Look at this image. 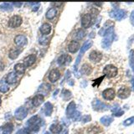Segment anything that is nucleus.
<instances>
[{
	"label": "nucleus",
	"instance_id": "obj_40",
	"mask_svg": "<svg viewBox=\"0 0 134 134\" xmlns=\"http://www.w3.org/2000/svg\"><path fill=\"white\" fill-rule=\"evenodd\" d=\"M91 116H89V115H86V116H84L82 117V119H81V120H82L83 122H87L91 121Z\"/></svg>",
	"mask_w": 134,
	"mask_h": 134
},
{
	"label": "nucleus",
	"instance_id": "obj_33",
	"mask_svg": "<svg viewBox=\"0 0 134 134\" xmlns=\"http://www.w3.org/2000/svg\"><path fill=\"white\" fill-rule=\"evenodd\" d=\"M132 123H134V116L132 117H129V118L126 119L125 121L123 122V125L125 127H128V126L132 125Z\"/></svg>",
	"mask_w": 134,
	"mask_h": 134
},
{
	"label": "nucleus",
	"instance_id": "obj_2",
	"mask_svg": "<svg viewBox=\"0 0 134 134\" xmlns=\"http://www.w3.org/2000/svg\"><path fill=\"white\" fill-rule=\"evenodd\" d=\"M118 70L116 66H114L113 65H107L104 68L103 70V74L104 75L106 76L108 78H113L117 75Z\"/></svg>",
	"mask_w": 134,
	"mask_h": 134
},
{
	"label": "nucleus",
	"instance_id": "obj_36",
	"mask_svg": "<svg viewBox=\"0 0 134 134\" xmlns=\"http://www.w3.org/2000/svg\"><path fill=\"white\" fill-rule=\"evenodd\" d=\"M71 118L74 121H79L81 119V113L79 111H75L74 114L71 116Z\"/></svg>",
	"mask_w": 134,
	"mask_h": 134
},
{
	"label": "nucleus",
	"instance_id": "obj_13",
	"mask_svg": "<svg viewBox=\"0 0 134 134\" xmlns=\"http://www.w3.org/2000/svg\"><path fill=\"white\" fill-rule=\"evenodd\" d=\"M27 114H28V111H27L26 108L20 107L15 111V117L18 120H22L27 116Z\"/></svg>",
	"mask_w": 134,
	"mask_h": 134
},
{
	"label": "nucleus",
	"instance_id": "obj_5",
	"mask_svg": "<svg viewBox=\"0 0 134 134\" xmlns=\"http://www.w3.org/2000/svg\"><path fill=\"white\" fill-rule=\"evenodd\" d=\"M92 24V17L90 13H86L81 18V26L85 29L89 28Z\"/></svg>",
	"mask_w": 134,
	"mask_h": 134
},
{
	"label": "nucleus",
	"instance_id": "obj_18",
	"mask_svg": "<svg viewBox=\"0 0 134 134\" xmlns=\"http://www.w3.org/2000/svg\"><path fill=\"white\" fill-rule=\"evenodd\" d=\"M44 102V95H36L32 99V104L34 106H39Z\"/></svg>",
	"mask_w": 134,
	"mask_h": 134
},
{
	"label": "nucleus",
	"instance_id": "obj_28",
	"mask_svg": "<svg viewBox=\"0 0 134 134\" xmlns=\"http://www.w3.org/2000/svg\"><path fill=\"white\" fill-rule=\"evenodd\" d=\"M9 87L8 86L7 82L4 80L0 81V92L2 93H6L9 91Z\"/></svg>",
	"mask_w": 134,
	"mask_h": 134
},
{
	"label": "nucleus",
	"instance_id": "obj_7",
	"mask_svg": "<svg viewBox=\"0 0 134 134\" xmlns=\"http://www.w3.org/2000/svg\"><path fill=\"white\" fill-rule=\"evenodd\" d=\"M115 95H116V92H115V90L112 88L106 89L105 91H103V92H102L103 98L106 100H108V101L113 100Z\"/></svg>",
	"mask_w": 134,
	"mask_h": 134
},
{
	"label": "nucleus",
	"instance_id": "obj_42",
	"mask_svg": "<svg viewBox=\"0 0 134 134\" xmlns=\"http://www.w3.org/2000/svg\"><path fill=\"white\" fill-rule=\"evenodd\" d=\"M48 42H49L48 39L47 38H45V37L41 38L40 40V43L41 44V45H46V44H48Z\"/></svg>",
	"mask_w": 134,
	"mask_h": 134
},
{
	"label": "nucleus",
	"instance_id": "obj_12",
	"mask_svg": "<svg viewBox=\"0 0 134 134\" xmlns=\"http://www.w3.org/2000/svg\"><path fill=\"white\" fill-rule=\"evenodd\" d=\"M61 77V73L58 70H52L50 72V75H49V80H50V82L54 83L57 81Z\"/></svg>",
	"mask_w": 134,
	"mask_h": 134
},
{
	"label": "nucleus",
	"instance_id": "obj_41",
	"mask_svg": "<svg viewBox=\"0 0 134 134\" xmlns=\"http://www.w3.org/2000/svg\"><path fill=\"white\" fill-rule=\"evenodd\" d=\"M123 113H124V111H122V110H119L118 111H117L116 112H114V116L115 117H121V116H122V115H123Z\"/></svg>",
	"mask_w": 134,
	"mask_h": 134
},
{
	"label": "nucleus",
	"instance_id": "obj_30",
	"mask_svg": "<svg viewBox=\"0 0 134 134\" xmlns=\"http://www.w3.org/2000/svg\"><path fill=\"white\" fill-rule=\"evenodd\" d=\"M53 111V106L50 102H46L45 105V113L46 116H50Z\"/></svg>",
	"mask_w": 134,
	"mask_h": 134
},
{
	"label": "nucleus",
	"instance_id": "obj_45",
	"mask_svg": "<svg viewBox=\"0 0 134 134\" xmlns=\"http://www.w3.org/2000/svg\"><path fill=\"white\" fill-rule=\"evenodd\" d=\"M131 83H132V90L134 91V78H132V81H131Z\"/></svg>",
	"mask_w": 134,
	"mask_h": 134
},
{
	"label": "nucleus",
	"instance_id": "obj_38",
	"mask_svg": "<svg viewBox=\"0 0 134 134\" xmlns=\"http://www.w3.org/2000/svg\"><path fill=\"white\" fill-rule=\"evenodd\" d=\"M104 76H105V75H104ZM104 76H102V77L98 78L97 80H95V82H94V84H93V86H99L100 83L102 82V80L104 79Z\"/></svg>",
	"mask_w": 134,
	"mask_h": 134
},
{
	"label": "nucleus",
	"instance_id": "obj_46",
	"mask_svg": "<svg viewBox=\"0 0 134 134\" xmlns=\"http://www.w3.org/2000/svg\"><path fill=\"white\" fill-rule=\"evenodd\" d=\"M53 4L54 5H56V6H61L62 4H61V3H54Z\"/></svg>",
	"mask_w": 134,
	"mask_h": 134
},
{
	"label": "nucleus",
	"instance_id": "obj_8",
	"mask_svg": "<svg viewBox=\"0 0 134 134\" xmlns=\"http://www.w3.org/2000/svg\"><path fill=\"white\" fill-rule=\"evenodd\" d=\"M131 94V90L128 87L123 86L121 89H119V91H117V97L121 99H126Z\"/></svg>",
	"mask_w": 134,
	"mask_h": 134
},
{
	"label": "nucleus",
	"instance_id": "obj_35",
	"mask_svg": "<svg viewBox=\"0 0 134 134\" xmlns=\"http://www.w3.org/2000/svg\"><path fill=\"white\" fill-rule=\"evenodd\" d=\"M101 130L99 127H91V128L88 130V132L90 134H95V133H97V132H101Z\"/></svg>",
	"mask_w": 134,
	"mask_h": 134
},
{
	"label": "nucleus",
	"instance_id": "obj_20",
	"mask_svg": "<svg viewBox=\"0 0 134 134\" xmlns=\"http://www.w3.org/2000/svg\"><path fill=\"white\" fill-rule=\"evenodd\" d=\"M75 111V103L74 102H71L67 106L66 109V114L69 117H71V116Z\"/></svg>",
	"mask_w": 134,
	"mask_h": 134
},
{
	"label": "nucleus",
	"instance_id": "obj_21",
	"mask_svg": "<svg viewBox=\"0 0 134 134\" xmlns=\"http://www.w3.org/2000/svg\"><path fill=\"white\" fill-rule=\"evenodd\" d=\"M56 14H57V10L54 9V8H51V9H50L47 11L45 16H46V18H47V20H51L55 17Z\"/></svg>",
	"mask_w": 134,
	"mask_h": 134
},
{
	"label": "nucleus",
	"instance_id": "obj_27",
	"mask_svg": "<svg viewBox=\"0 0 134 134\" xmlns=\"http://www.w3.org/2000/svg\"><path fill=\"white\" fill-rule=\"evenodd\" d=\"M20 52H21V50H18V49H12V50L9 51V58L12 60L16 59L18 55H20Z\"/></svg>",
	"mask_w": 134,
	"mask_h": 134
},
{
	"label": "nucleus",
	"instance_id": "obj_11",
	"mask_svg": "<svg viewBox=\"0 0 134 134\" xmlns=\"http://www.w3.org/2000/svg\"><path fill=\"white\" fill-rule=\"evenodd\" d=\"M71 57H70L69 54H62V55H61L58 58V60H57V62H58L59 65H68L70 64V62H71Z\"/></svg>",
	"mask_w": 134,
	"mask_h": 134
},
{
	"label": "nucleus",
	"instance_id": "obj_47",
	"mask_svg": "<svg viewBox=\"0 0 134 134\" xmlns=\"http://www.w3.org/2000/svg\"><path fill=\"white\" fill-rule=\"evenodd\" d=\"M95 5H99V6H102V3H95Z\"/></svg>",
	"mask_w": 134,
	"mask_h": 134
},
{
	"label": "nucleus",
	"instance_id": "obj_29",
	"mask_svg": "<svg viewBox=\"0 0 134 134\" xmlns=\"http://www.w3.org/2000/svg\"><path fill=\"white\" fill-rule=\"evenodd\" d=\"M50 130L53 133H59L62 131V126L60 124H52L50 127Z\"/></svg>",
	"mask_w": 134,
	"mask_h": 134
},
{
	"label": "nucleus",
	"instance_id": "obj_39",
	"mask_svg": "<svg viewBox=\"0 0 134 134\" xmlns=\"http://www.w3.org/2000/svg\"><path fill=\"white\" fill-rule=\"evenodd\" d=\"M99 13V11H98L97 9H92L91 11V13H90V14H91V17H97V15Z\"/></svg>",
	"mask_w": 134,
	"mask_h": 134
},
{
	"label": "nucleus",
	"instance_id": "obj_24",
	"mask_svg": "<svg viewBox=\"0 0 134 134\" xmlns=\"http://www.w3.org/2000/svg\"><path fill=\"white\" fill-rule=\"evenodd\" d=\"M50 31H51V25L47 23L44 24L41 26V28H40V32L45 35L49 34L50 33Z\"/></svg>",
	"mask_w": 134,
	"mask_h": 134
},
{
	"label": "nucleus",
	"instance_id": "obj_37",
	"mask_svg": "<svg viewBox=\"0 0 134 134\" xmlns=\"http://www.w3.org/2000/svg\"><path fill=\"white\" fill-rule=\"evenodd\" d=\"M0 9L4 10H11L12 9V7H11V5L9 4H4L0 6Z\"/></svg>",
	"mask_w": 134,
	"mask_h": 134
},
{
	"label": "nucleus",
	"instance_id": "obj_32",
	"mask_svg": "<svg viewBox=\"0 0 134 134\" xmlns=\"http://www.w3.org/2000/svg\"><path fill=\"white\" fill-rule=\"evenodd\" d=\"M129 64L130 66L132 67V70L134 71V50H130L129 54Z\"/></svg>",
	"mask_w": 134,
	"mask_h": 134
},
{
	"label": "nucleus",
	"instance_id": "obj_23",
	"mask_svg": "<svg viewBox=\"0 0 134 134\" xmlns=\"http://www.w3.org/2000/svg\"><path fill=\"white\" fill-rule=\"evenodd\" d=\"M14 70L16 73L20 74V75H22L24 74V71H25V65L22 63H18L14 65Z\"/></svg>",
	"mask_w": 134,
	"mask_h": 134
},
{
	"label": "nucleus",
	"instance_id": "obj_26",
	"mask_svg": "<svg viewBox=\"0 0 134 134\" xmlns=\"http://www.w3.org/2000/svg\"><path fill=\"white\" fill-rule=\"evenodd\" d=\"M50 91V86L48 84H43L39 88V92L42 93L43 95H47V93Z\"/></svg>",
	"mask_w": 134,
	"mask_h": 134
},
{
	"label": "nucleus",
	"instance_id": "obj_17",
	"mask_svg": "<svg viewBox=\"0 0 134 134\" xmlns=\"http://www.w3.org/2000/svg\"><path fill=\"white\" fill-rule=\"evenodd\" d=\"M36 61V56L34 55V54H30V55L27 56L26 58H24V65H25V67H29V66H31L32 65H34V63Z\"/></svg>",
	"mask_w": 134,
	"mask_h": 134
},
{
	"label": "nucleus",
	"instance_id": "obj_4",
	"mask_svg": "<svg viewBox=\"0 0 134 134\" xmlns=\"http://www.w3.org/2000/svg\"><path fill=\"white\" fill-rule=\"evenodd\" d=\"M92 106L93 109L95 111H106L109 109V106L107 104H105L101 102L100 100L98 99H95L92 102Z\"/></svg>",
	"mask_w": 134,
	"mask_h": 134
},
{
	"label": "nucleus",
	"instance_id": "obj_34",
	"mask_svg": "<svg viewBox=\"0 0 134 134\" xmlns=\"http://www.w3.org/2000/svg\"><path fill=\"white\" fill-rule=\"evenodd\" d=\"M62 97H63V98H64V100L66 101L69 99V98L71 97V92H70V91H67V90H65L62 93Z\"/></svg>",
	"mask_w": 134,
	"mask_h": 134
},
{
	"label": "nucleus",
	"instance_id": "obj_6",
	"mask_svg": "<svg viewBox=\"0 0 134 134\" xmlns=\"http://www.w3.org/2000/svg\"><path fill=\"white\" fill-rule=\"evenodd\" d=\"M22 24V18L18 15H14L9 20V25L11 28H18Z\"/></svg>",
	"mask_w": 134,
	"mask_h": 134
},
{
	"label": "nucleus",
	"instance_id": "obj_44",
	"mask_svg": "<svg viewBox=\"0 0 134 134\" xmlns=\"http://www.w3.org/2000/svg\"><path fill=\"white\" fill-rule=\"evenodd\" d=\"M13 4L16 7H20L23 4H22V3H13Z\"/></svg>",
	"mask_w": 134,
	"mask_h": 134
},
{
	"label": "nucleus",
	"instance_id": "obj_1",
	"mask_svg": "<svg viewBox=\"0 0 134 134\" xmlns=\"http://www.w3.org/2000/svg\"><path fill=\"white\" fill-rule=\"evenodd\" d=\"M109 16L116 20H122L127 17V12L123 9H113L109 13Z\"/></svg>",
	"mask_w": 134,
	"mask_h": 134
},
{
	"label": "nucleus",
	"instance_id": "obj_22",
	"mask_svg": "<svg viewBox=\"0 0 134 134\" xmlns=\"http://www.w3.org/2000/svg\"><path fill=\"white\" fill-rule=\"evenodd\" d=\"M81 72L84 74V75H90V74H91V72H92V67L88 64H84L82 65V67H81Z\"/></svg>",
	"mask_w": 134,
	"mask_h": 134
},
{
	"label": "nucleus",
	"instance_id": "obj_19",
	"mask_svg": "<svg viewBox=\"0 0 134 134\" xmlns=\"http://www.w3.org/2000/svg\"><path fill=\"white\" fill-rule=\"evenodd\" d=\"M13 131V124L7 123L0 127V134H10Z\"/></svg>",
	"mask_w": 134,
	"mask_h": 134
},
{
	"label": "nucleus",
	"instance_id": "obj_25",
	"mask_svg": "<svg viewBox=\"0 0 134 134\" xmlns=\"http://www.w3.org/2000/svg\"><path fill=\"white\" fill-rule=\"evenodd\" d=\"M100 121H101V122H102V123L104 126H106V127H108V126L113 122V117H109V116H105V117H102V118H101Z\"/></svg>",
	"mask_w": 134,
	"mask_h": 134
},
{
	"label": "nucleus",
	"instance_id": "obj_9",
	"mask_svg": "<svg viewBox=\"0 0 134 134\" xmlns=\"http://www.w3.org/2000/svg\"><path fill=\"white\" fill-rule=\"evenodd\" d=\"M89 59L91 60L92 62L94 63H98L101 61V60L102 59V54L99 51L93 50L91 52L89 55Z\"/></svg>",
	"mask_w": 134,
	"mask_h": 134
},
{
	"label": "nucleus",
	"instance_id": "obj_31",
	"mask_svg": "<svg viewBox=\"0 0 134 134\" xmlns=\"http://www.w3.org/2000/svg\"><path fill=\"white\" fill-rule=\"evenodd\" d=\"M85 35H86V32L82 29H78L75 34V38L76 40H81L85 37Z\"/></svg>",
	"mask_w": 134,
	"mask_h": 134
},
{
	"label": "nucleus",
	"instance_id": "obj_16",
	"mask_svg": "<svg viewBox=\"0 0 134 134\" xmlns=\"http://www.w3.org/2000/svg\"><path fill=\"white\" fill-rule=\"evenodd\" d=\"M5 81L7 84H14L17 81V74L15 72H10L7 75Z\"/></svg>",
	"mask_w": 134,
	"mask_h": 134
},
{
	"label": "nucleus",
	"instance_id": "obj_43",
	"mask_svg": "<svg viewBox=\"0 0 134 134\" xmlns=\"http://www.w3.org/2000/svg\"><path fill=\"white\" fill-rule=\"evenodd\" d=\"M130 20H131L132 24L134 26V10L132 11V13H131V15H130Z\"/></svg>",
	"mask_w": 134,
	"mask_h": 134
},
{
	"label": "nucleus",
	"instance_id": "obj_14",
	"mask_svg": "<svg viewBox=\"0 0 134 134\" xmlns=\"http://www.w3.org/2000/svg\"><path fill=\"white\" fill-rule=\"evenodd\" d=\"M14 42L18 46H20V47H23V46H24L27 44V38L24 36V35L18 34L15 37Z\"/></svg>",
	"mask_w": 134,
	"mask_h": 134
},
{
	"label": "nucleus",
	"instance_id": "obj_3",
	"mask_svg": "<svg viewBox=\"0 0 134 134\" xmlns=\"http://www.w3.org/2000/svg\"><path fill=\"white\" fill-rule=\"evenodd\" d=\"M92 41L91 40H87V41H86L84 43V45H82V47H81V52H80V54H79V55L77 57V59H76V62H75V69L76 70V68H77V65H79V63H80L81 61V57H82V55L84 54V53L86 52L87 50H89L90 48L92 46Z\"/></svg>",
	"mask_w": 134,
	"mask_h": 134
},
{
	"label": "nucleus",
	"instance_id": "obj_48",
	"mask_svg": "<svg viewBox=\"0 0 134 134\" xmlns=\"http://www.w3.org/2000/svg\"><path fill=\"white\" fill-rule=\"evenodd\" d=\"M1 103H2V101H1V99H0V106H1Z\"/></svg>",
	"mask_w": 134,
	"mask_h": 134
},
{
	"label": "nucleus",
	"instance_id": "obj_10",
	"mask_svg": "<svg viewBox=\"0 0 134 134\" xmlns=\"http://www.w3.org/2000/svg\"><path fill=\"white\" fill-rule=\"evenodd\" d=\"M113 40H114V33L105 36V38H104V40H102V47L105 49L109 48L111 46V43H112Z\"/></svg>",
	"mask_w": 134,
	"mask_h": 134
},
{
	"label": "nucleus",
	"instance_id": "obj_15",
	"mask_svg": "<svg viewBox=\"0 0 134 134\" xmlns=\"http://www.w3.org/2000/svg\"><path fill=\"white\" fill-rule=\"evenodd\" d=\"M79 49H80V44H79L78 41H75V40H72L68 45V50H69L70 53H75V52L78 51Z\"/></svg>",
	"mask_w": 134,
	"mask_h": 134
}]
</instances>
